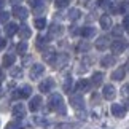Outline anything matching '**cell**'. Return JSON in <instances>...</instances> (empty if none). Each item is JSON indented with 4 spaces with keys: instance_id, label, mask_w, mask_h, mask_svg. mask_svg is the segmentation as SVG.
<instances>
[{
    "instance_id": "42",
    "label": "cell",
    "mask_w": 129,
    "mask_h": 129,
    "mask_svg": "<svg viewBox=\"0 0 129 129\" xmlns=\"http://www.w3.org/2000/svg\"><path fill=\"white\" fill-rule=\"evenodd\" d=\"M0 78H2V69H0Z\"/></svg>"
},
{
    "instance_id": "8",
    "label": "cell",
    "mask_w": 129,
    "mask_h": 129,
    "mask_svg": "<svg viewBox=\"0 0 129 129\" xmlns=\"http://www.w3.org/2000/svg\"><path fill=\"white\" fill-rule=\"evenodd\" d=\"M102 94H104V97H105L107 101H112V99H115V96H116V89H115V86L107 85V86H104Z\"/></svg>"
},
{
    "instance_id": "15",
    "label": "cell",
    "mask_w": 129,
    "mask_h": 129,
    "mask_svg": "<svg viewBox=\"0 0 129 129\" xmlns=\"http://www.w3.org/2000/svg\"><path fill=\"white\" fill-rule=\"evenodd\" d=\"M18 30L19 29H18V26L14 22H7L5 24V34H7V37H13Z\"/></svg>"
},
{
    "instance_id": "34",
    "label": "cell",
    "mask_w": 129,
    "mask_h": 129,
    "mask_svg": "<svg viewBox=\"0 0 129 129\" xmlns=\"http://www.w3.org/2000/svg\"><path fill=\"white\" fill-rule=\"evenodd\" d=\"M11 77H14V78H21L22 77V70H21V69H13V70H11Z\"/></svg>"
},
{
    "instance_id": "18",
    "label": "cell",
    "mask_w": 129,
    "mask_h": 129,
    "mask_svg": "<svg viewBox=\"0 0 129 129\" xmlns=\"http://www.w3.org/2000/svg\"><path fill=\"white\" fill-rule=\"evenodd\" d=\"M124 73H126L124 67H121V69H116V70L112 73V80H115V81H120V80H123V78H124Z\"/></svg>"
},
{
    "instance_id": "31",
    "label": "cell",
    "mask_w": 129,
    "mask_h": 129,
    "mask_svg": "<svg viewBox=\"0 0 129 129\" xmlns=\"http://www.w3.org/2000/svg\"><path fill=\"white\" fill-rule=\"evenodd\" d=\"M62 32V27L61 26H56V24H53L51 26V35H61Z\"/></svg>"
},
{
    "instance_id": "37",
    "label": "cell",
    "mask_w": 129,
    "mask_h": 129,
    "mask_svg": "<svg viewBox=\"0 0 129 129\" xmlns=\"http://www.w3.org/2000/svg\"><path fill=\"white\" fill-rule=\"evenodd\" d=\"M121 92H123V96H127V97H129V85H126V86H123V89H121Z\"/></svg>"
},
{
    "instance_id": "19",
    "label": "cell",
    "mask_w": 129,
    "mask_h": 129,
    "mask_svg": "<svg viewBox=\"0 0 129 129\" xmlns=\"http://www.w3.org/2000/svg\"><path fill=\"white\" fill-rule=\"evenodd\" d=\"M14 61H16L14 54H7V56H3L2 64H3V67H11L13 64H14Z\"/></svg>"
},
{
    "instance_id": "27",
    "label": "cell",
    "mask_w": 129,
    "mask_h": 129,
    "mask_svg": "<svg viewBox=\"0 0 129 129\" xmlns=\"http://www.w3.org/2000/svg\"><path fill=\"white\" fill-rule=\"evenodd\" d=\"M22 127L24 126L19 121H11V123H8V124H7V127H5V129H22Z\"/></svg>"
},
{
    "instance_id": "17",
    "label": "cell",
    "mask_w": 129,
    "mask_h": 129,
    "mask_svg": "<svg viewBox=\"0 0 129 129\" xmlns=\"http://www.w3.org/2000/svg\"><path fill=\"white\" fill-rule=\"evenodd\" d=\"M101 27L105 29V30H108V29L112 27V18L108 16V14H104V16H101Z\"/></svg>"
},
{
    "instance_id": "3",
    "label": "cell",
    "mask_w": 129,
    "mask_h": 129,
    "mask_svg": "<svg viewBox=\"0 0 129 129\" xmlns=\"http://www.w3.org/2000/svg\"><path fill=\"white\" fill-rule=\"evenodd\" d=\"M43 72H45V67L42 64H34L30 67V78L32 80H37V78H40L43 75Z\"/></svg>"
},
{
    "instance_id": "26",
    "label": "cell",
    "mask_w": 129,
    "mask_h": 129,
    "mask_svg": "<svg viewBox=\"0 0 129 129\" xmlns=\"http://www.w3.org/2000/svg\"><path fill=\"white\" fill-rule=\"evenodd\" d=\"M34 26H35L37 29H45V26H46V19L45 18H37L35 21H34Z\"/></svg>"
},
{
    "instance_id": "20",
    "label": "cell",
    "mask_w": 129,
    "mask_h": 129,
    "mask_svg": "<svg viewBox=\"0 0 129 129\" xmlns=\"http://www.w3.org/2000/svg\"><path fill=\"white\" fill-rule=\"evenodd\" d=\"M18 34H19V37H21V38H29V37L32 35L30 29H29L27 26H21V27H19V30H18Z\"/></svg>"
},
{
    "instance_id": "29",
    "label": "cell",
    "mask_w": 129,
    "mask_h": 129,
    "mask_svg": "<svg viewBox=\"0 0 129 129\" xmlns=\"http://www.w3.org/2000/svg\"><path fill=\"white\" fill-rule=\"evenodd\" d=\"M54 5H56V8H66L67 5H70V0H56Z\"/></svg>"
},
{
    "instance_id": "38",
    "label": "cell",
    "mask_w": 129,
    "mask_h": 129,
    "mask_svg": "<svg viewBox=\"0 0 129 129\" xmlns=\"http://www.w3.org/2000/svg\"><path fill=\"white\" fill-rule=\"evenodd\" d=\"M78 49H80V51H86V49H89V45H80V46H78Z\"/></svg>"
},
{
    "instance_id": "23",
    "label": "cell",
    "mask_w": 129,
    "mask_h": 129,
    "mask_svg": "<svg viewBox=\"0 0 129 129\" xmlns=\"http://www.w3.org/2000/svg\"><path fill=\"white\" fill-rule=\"evenodd\" d=\"M67 16H69V19H70V21H77V19L81 16V13H80V10H77V8H72L70 11H69V14H67Z\"/></svg>"
},
{
    "instance_id": "25",
    "label": "cell",
    "mask_w": 129,
    "mask_h": 129,
    "mask_svg": "<svg viewBox=\"0 0 129 129\" xmlns=\"http://www.w3.org/2000/svg\"><path fill=\"white\" fill-rule=\"evenodd\" d=\"M101 64H102V67H110V66L115 64V57H113V56H105L101 61Z\"/></svg>"
},
{
    "instance_id": "7",
    "label": "cell",
    "mask_w": 129,
    "mask_h": 129,
    "mask_svg": "<svg viewBox=\"0 0 129 129\" xmlns=\"http://www.w3.org/2000/svg\"><path fill=\"white\" fill-rule=\"evenodd\" d=\"M13 16L14 18H19V19H26L29 16V11L24 7H21V5H18V7L13 8Z\"/></svg>"
},
{
    "instance_id": "1",
    "label": "cell",
    "mask_w": 129,
    "mask_h": 129,
    "mask_svg": "<svg viewBox=\"0 0 129 129\" xmlns=\"http://www.w3.org/2000/svg\"><path fill=\"white\" fill-rule=\"evenodd\" d=\"M48 107L51 108L53 112H57V113H61V115L66 113V107H64V101H62L61 94H51V97H49V101H48Z\"/></svg>"
},
{
    "instance_id": "10",
    "label": "cell",
    "mask_w": 129,
    "mask_h": 129,
    "mask_svg": "<svg viewBox=\"0 0 129 129\" xmlns=\"http://www.w3.org/2000/svg\"><path fill=\"white\" fill-rule=\"evenodd\" d=\"M11 112H13L14 118H24V116H26V108H24L22 104H14Z\"/></svg>"
},
{
    "instance_id": "12",
    "label": "cell",
    "mask_w": 129,
    "mask_h": 129,
    "mask_svg": "<svg viewBox=\"0 0 129 129\" xmlns=\"http://www.w3.org/2000/svg\"><path fill=\"white\" fill-rule=\"evenodd\" d=\"M56 56H57V54H56V51H54L53 48H48V49H45V51H43V59L48 64H53L54 59H56Z\"/></svg>"
},
{
    "instance_id": "41",
    "label": "cell",
    "mask_w": 129,
    "mask_h": 129,
    "mask_svg": "<svg viewBox=\"0 0 129 129\" xmlns=\"http://www.w3.org/2000/svg\"><path fill=\"white\" fill-rule=\"evenodd\" d=\"M3 7V0H0V8H2Z\"/></svg>"
},
{
    "instance_id": "35",
    "label": "cell",
    "mask_w": 129,
    "mask_h": 129,
    "mask_svg": "<svg viewBox=\"0 0 129 129\" xmlns=\"http://www.w3.org/2000/svg\"><path fill=\"white\" fill-rule=\"evenodd\" d=\"M113 35H115V37L123 35V29L121 27H115V29H113Z\"/></svg>"
},
{
    "instance_id": "9",
    "label": "cell",
    "mask_w": 129,
    "mask_h": 129,
    "mask_svg": "<svg viewBox=\"0 0 129 129\" xmlns=\"http://www.w3.org/2000/svg\"><path fill=\"white\" fill-rule=\"evenodd\" d=\"M126 46H127V43L124 40H116V42H113L110 45V48H112L113 53H123L126 49Z\"/></svg>"
},
{
    "instance_id": "30",
    "label": "cell",
    "mask_w": 129,
    "mask_h": 129,
    "mask_svg": "<svg viewBox=\"0 0 129 129\" xmlns=\"http://www.w3.org/2000/svg\"><path fill=\"white\" fill-rule=\"evenodd\" d=\"M16 49H18V53L19 54H26V51H27V43H24V42H21L16 46Z\"/></svg>"
},
{
    "instance_id": "33",
    "label": "cell",
    "mask_w": 129,
    "mask_h": 129,
    "mask_svg": "<svg viewBox=\"0 0 129 129\" xmlns=\"http://www.w3.org/2000/svg\"><path fill=\"white\" fill-rule=\"evenodd\" d=\"M29 3L32 5V8H40V7H43V0H29Z\"/></svg>"
},
{
    "instance_id": "28",
    "label": "cell",
    "mask_w": 129,
    "mask_h": 129,
    "mask_svg": "<svg viewBox=\"0 0 129 129\" xmlns=\"http://www.w3.org/2000/svg\"><path fill=\"white\" fill-rule=\"evenodd\" d=\"M70 89H72V78L67 77L66 80H64V91H66V92H70Z\"/></svg>"
},
{
    "instance_id": "32",
    "label": "cell",
    "mask_w": 129,
    "mask_h": 129,
    "mask_svg": "<svg viewBox=\"0 0 129 129\" xmlns=\"http://www.w3.org/2000/svg\"><path fill=\"white\" fill-rule=\"evenodd\" d=\"M8 18H10V13H8V11H0V22L7 24Z\"/></svg>"
},
{
    "instance_id": "40",
    "label": "cell",
    "mask_w": 129,
    "mask_h": 129,
    "mask_svg": "<svg viewBox=\"0 0 129 129\" xmlns=\"http://www.w3.org/2000/svg\"><path fill=\"white\" fill-rule=\"evenodd\" d=\"M21 2H22V0H10V3H11V5H14V7H18V5L21 3Z\"/></svg>"
},
{
    "instance_id": "11",
    "label": "cell",
    "mask_w": 129,
    "mask_h": 129,
    "mask_svg": "<svg viewBox=\"0 0 129 129\" xmlns=\"http://www.w3.org/2000/svg\"><path fill=\"white\" fill-rule=\"evenodd\" d=\"M53 86H54V81H53V78H46L45 81H42L40 83V86H38V89H40L42 92H49L53 89Z\"/></svg>"
},
{
    "instance_id": "43",
    "label": "cell",
    "mask_w": 129,
    "mask_h": 129,
    "mask_svg": "<svg viewBox=\"0 0 129 129\" xmlns=\"http://www.w3.org/2000/svg\"><path fill=\"white\" fill-rule=\"evenodd\" d=\"M0 92H2V88H0Z\"/></svg>"
},
{
    "instance_id": "14",
    "label": "cell",
    "mask_w": 129,
    "mask_h": 129,
    "mask_svg": "<svg viewBox=\"0 0 129 129\" xmlns=\"http://www.w3.org/2000/svg\"><path fill=\"white\" fill-rule=\"evenodd\" d=\"M108 45H112V43L108 42V38H107V37H99L97 40H96V48H97V49H101V51L107 49V48H108Z\"/></svg>"
},
{
    "instance_id": "2",
    "label": "cell",
    "mask_w": 129,
    "mask_h": 129,
    "mask_svg": "<svg viewBox=\"0 0 129 129\" xmlns=\"http://www.w3.org/2000/svg\"><path fill=\"white\" fill-rule=\"evenodd\" d=\"M70 105L75 110H80V108L85 107V101H83V97L80 94H73V96H70Z\"/></svg>"
},
{
    "instance_id": "4",
    "label": "cell",
    "mask_w": 129,
    "mask_h": 129,
    "mask_svg": "<svg viewBox=\"0 0 129 129\" xmlns=\"http://www.w3.org/2000/svg\"><path fill=\"white\" fill-rule=\"evenodd\" d=\"M30 94H32V88L30 86H22V88H19L18 91L13 94V97H16V99H27Z\"/></svg>"
},
{
    "instance_id": "39",
    "label": "cell",
    "mask_w": 129,
    "mask_h": 129,
    "mask_svg": "<svg viewBox=\"0 0 129 129\" xmlns=\"http://www.w3.org/2000/svg\"><path fill=\"white\" fill-rule=\"evenodd\" d=\"M7 46V40H3V38H0V49H3Z\"/></svg>"
},
{
    "instance_id": "5",
    "label": "cell",
    "mask_w": 129,
    "mask_h": 129,
    "mask_svg": "<svg viewBox=\"0 0 129 129\" xmlns=\"http://www.w3.org/2000/svg\"><path fill=\"white\" fill-rule=\"evenodd\" d=\"M91 80H85V78H83V80H78L77 81V91L78 92H86V91H89V89H91Z\"/></svg>"
},
{
    "instance_id": "21",
    "label": "cell",
    "mask_w": 129,
    "mask_h": 129,
    "mask_svg": "<svg viewBox=\"0 0 129 129\" xmlns=\"http://www.w3.org/2000/svg\"><path fill=\"white\" fill-rule=\"evenodd\" d=\"M94 34H96V32H94V29H92V27H81V29H80V35H81V37H85V38L92 37Z\"/></svg>"
},
{
    "instance_id": "36",
    "label": "cell",
    "mask_w": 129,
    "mask_h": 129,
    "mask_svg": "<svg viewBox=\"0 0 129 129\" xmlns=\"http://www.w3.org/2000/svg\"><path fill=\"white\" fill-rule=\"evenodd\" d=\"M123 27H124V29H127V30H129V14H127V16H124V18H123Z\"/></svg>"
},
{
    "instance_id": "16",
    "label": "cell",
    "mask_w": 129,
    "mask_h": 129,
    "mask_svg": "<svg viewBox=\"0 0 129 129\" xmlns=\"http://www.w3.org/2000/svg\"><path fill=\"white\" fill-rule=\"evenodd\" d=\"M66 64H67V56H66V54H59V56H56V59H54L53 66L56 69H62Z\"/></svg>"
},
{
    "instance_id": "22",
    "label": "cell",
    "mask_w": 129,
    "mask_h": 129,
    "mask_svg": "<svg viewBox=\"0 0 129 129\" xmlns=\"http://www.w3.org/2000/svg\"><path fill=\"white\" fill-rule=\"evenodd\" d=\"M102 80H104V75L101 72H96L92 75V78H91V83L92 85H96V86H99V85H102Z\"/></svg>"
},
{
    "instance_id": "13",
    "label": "cell",
    "mask_w": 129,
    "mask_h": 129,
    "mask_svg": "<svg viewBox=\"0 0 129 129\" xmlns=\"http://www.w3.org/2000/svg\"><path fill=\"white\" fill-rule=\"evenodd\" d=\"M42 105V97L40 96H34L30 99V102H29V108H30V112H37L38 108Z\"/></svg>"
},
{
    "instance_id": "6",
    "label": "cell",
    "mask_w": 129,
    "mask_h": 129,
    "mask_svg": "<svg viewBox=\"0 0 129 129\" xmlns=\"http://www.w3.org/2000/svg\"><path fill=\"white\" fill-rule=\"evenodd\" d=\"M110 110H112V115L116 116V118H123V116L126 115V108L123 107V105H120V104H113Z\"/></svg>"
},
{
    "instance_id": "24",
    "label": "cell",
    "mask_w": 129,
    "mask_h": 129,
    "mask_svg": "<svg viewBox=\"0 0 129 129\" xmlns=\"http://www.w3.org/2000/svg\"><path fill=\"white\" fill-rule=\"evenodd\" d=\"M48 42H49V37H43V35H40V37L37 38V48H38V49H43V45L46 46Z\"/></svg>"
}]
</instances>
